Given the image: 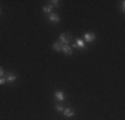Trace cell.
<instances>
[{
  "label": "cell",
  "instance_id": "11",
  "mask_svg": "<svg viewBox=\"0 0 125 120\" xmlns=\"http://www.w3.org/2000/svg\"><path fill=\"white\" fill-rule=\"evenodd\" d=\"M55 109L57 111V112H61L62 113V111H64V106L59 103V104H56V106H55Z\"/></svg>",
  "mask_w": 125,
  "mask_h": 120
},
{
  "label": "cell",
  "instance_id": "12",
  "mask_svg": "<svg viewBox=\"0 0 125 120\" xmlns=\"http://www.w3.org/2000/svg\"><path fill=\"white\" fill-rule=\"evenodd\" d=\"M59 3H60V1H57V0H51L49 5H51V7H59Z\"/></svg>",
  "mask_w": 125,
  "mask_h": 120
},
{
  "label": "cell",
  "instance_id": "2",
  "mask_svg": "<svg viewBox=\"0 0 125 120\" xmlns=\"http://www.w3.org/2000/svg\"><path fill=\"white\" fill-rule=\"evenodd\" d=\"M71 47L76 48V49H85V48H87V46H85V41L83 40V39H76Z\"/></svg>",
  "mask_w": 125,
  "mask_h": 120
},
{
  "label": "cell",
  "instance_id": "8",
  "mask_svg": "<svg viewBox=\"0 0 125 120\" xmlns=\"http://www.w3.org/2000/svg\"><path fill=\"white\" fill-rule=\"evenodd\" d=\"M62 113H64V116H67V118H72V116H75V111H73L72 108H64Z\"/></svg>",
  "mask_w": 125,
  "mask_h": 120
},
{
  "label": "cell",
  "instance_id": "3",
  "mask_svg": "<svg viewBox=\"0 0 125 120\" xmlns=\"http://www.w3.org/2000/svg\"><path fill=\"white\" fill-rule=\"evenodd\" d=\"M96 40V34L93 32H85L84 34V41L85 43H93Z\"/></svg>",
  "mask_w": 125,
  "mask_h": 120
},
{
  "label": "cell",
  "instance_id": "4",
  "mask_svg": "<svg viewBox=\"0 0 125 120\" xmlns=\"http://www.w3.org/2000/svg\"><path fill=\"white\" fill-rule=\"evenodd\" d=\"M53 96H55V99H56L57 101H60V103L65 100V94H64L62 91H55V94H53Z\"/></svg>",
  "mask_w": 125,
  "mask_h": 120
},
{
  "label": "cell",
  "instance_id": "13",
  "mask_svg": "<svg viewBox=\"0 0 125 120\" xmlns=\"http://www.w3.org/2000/svg\"><path fill=\"white\" fill-rule=\"evenodd\" d=\"M120 10H121V12H125V1H121V5H120Z\"/></svg>",
  "mask_w": 125,
  "mask_h": 120
},
{
  "label": "cell",
  "instance_id": "10",
  "mask_svg": "<svg viewBox=\"0 0 125 120\" xmlns=\"http://www.w3.org/2000/svg\"><path fill=\"white\" fill-rule=\"evenodd\" d=\"M43 13H45V15H51L52 13V7L48 4V5H44L43 7Z\"/></svg>",
  "mask_w": 125,
  "mask_h": 120
},
{
  "label": "cell",
  "instance_id": "6",
  "mask_svg": "<svg viewBox=\"0 0 125 120\" xmlns=\"http://www.w3.org/2000/svg\"><path fill=\"white\" fill-rule=\"evenodd\" d=\"M61 52H64L65 55L71 56V55H72V52H73V48L71 47L69 44H65V46H62V48H61Z\"/></svg>",
  "mask_w": 125,
  "mask_h": 120
},
{
  "label": "cell",
  "instance_id": "16",
  "mask_svg": "<svg viewBox=\"0 0 125 120\" xmlns=\"http://www.w3.org/2000/svg\"><path fill=\"white\" fill-rule=\"evenodd\" d=\"M0 13H1V10H0Z\"/></svg>",
  "mask_w": 125,
  "mask_h": 120
},
{
  "label": "cell",
  "instance_id": "5",
  "mask_svg": "<svg viewBox=\"0 0 125 120\" xmlns=\"http://www.w3.org/2000/svg\"><path fill=\"white\" fill-rule=\"evenodd\" d=\"M4 77H5V80H7V83H13V82H16V79H17L16 73H13V72H10V73H7Z\"/></svg>",
  "mask_w": 125,
  "mask_h": 120
},
{
  "label": "cell",
  "instance_id": "7",
  "mask_svg": "<svg viewBox=\"0 0 125 120\" xmlns=\"http://www.w3.org/2000/svg\"><path fill=\"white\" fill-rule=\"evenodd\" d=\"M48 20L51 23H59L60 22V17H59V15L57 13H51V15H48Z\"/></svg>",
  "mask_w": 125,
  "mask_h": 120
},
{
  "label": "cell",
  "instance_id": "9",
  "mask_svg": "<svg viewBox=\"0 0 125 120\" xmlns=\"http://www.w3.org/2000/svg\"><path fill=\"white\" fill-rule=\"evenodd\" d=\"M52 48H53L55 51H59V52H60L61 48H62V44L60 43V41H55V43L52 44Z\"/></svg>",
  "mask_w": 125,
  "mask_h": 120
},
{
  "label": "cell",
  "instance_id": "15",
  "mask_svg": "<svg viewBox=\"0 0 125 120\" xmlns=\"http://www.w3.org/2000/svg\"><path fill=\"white\" fill-rule=\"evenodd\" d=\"M7 83V80H5V77H0V85H3V84Z\"/></svg>",
  "mask_w": 125,
  "mask_h": 120
},
{
  "label": "cell",
  "instance_id": "1",
  "mask_svg": "<svg viewBox=\"0 0 125 120\" xmlns=\"http://www.w3.org/2000/svg\"><path fill=\"white\" fill-rule=\"evenodd\" d=\"M57 41H60L62 46L69 44L71 41H72V35H71V34H61L60 36H59V40Z\"/></svg>",
  "mask_w": 125,
  "mask_h": 120
},
{
  "label": "cell",
  "instance_id": "14",
  "mask_svg": "<svg viewBox=\"0 0 125 120\" xmlns=\"http://www.w3.org/2000/svg\"><path fill=\"white\" fill-rule=\"evenodd\" d=\"M5 76V72L3 70V67H0V77H4Z\"/></svg>",
  "mask_w": 125,
  "mask_h": 120
}]
</instances>
